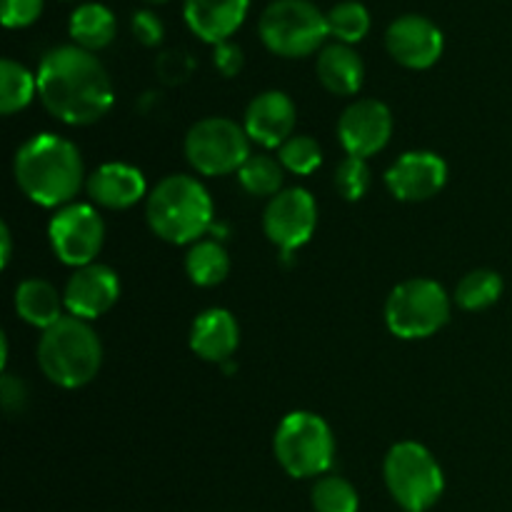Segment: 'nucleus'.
I'll return each mask as SVG.
<instances>
[{
	"label": "nucleus",
	"mask_w": 512,
	"mask_h": 512,
	"mask_svg": "<svg viewBox=\"0 0 512 512\" xmlns=\"http://www.w3.org/2000/svg\"><path fill=\"white\" fill-rule=\"evenodd\" d=\"M250 0H183V20L190 33L208 45L225 43L245 23Z\"/></svg>",
	"instance_id": "nucleus-17"
},
{
	"label": "nucleus",
	"mask_w": 512,
	"mask_h": 512,
	"mask_svg": "<svg viewBox=\"0 0 512 512\" xmlns=\"http://www.w3.org/2000/svg\"><path fill=\"white\" fill-rule=\"evenodd\" d=\"M38 365L53 385L78 390L100 373L103 345L88 320L63 315L40 335Z\"/></svg>",
	"instance_id": "nucleus-4"
},
{
	"label": "nucleus",
	"mask_w": 512,
	"mask_h": 512,
	"mask_svg": "<svg viewBox=\"0 0 512 512\" xmlns=\"http://www.w3.org/2000/svg\"><path fill=\"white\" fill-rule=\"evenodd\" d=\"M120 298V278L110 265L90 263L78 268L63 288V303L68 315L80 320H95L108 313Z\"/></svg>",
	"instance_id": "nucleus-15"
},
{
	"label": "nucleus",
	"mask_w": 512,
	"mask_h": 512,
	"mask_svg": "<svg viewBox=\"0 0 512 512\" xmlns=\"http://www.w3.org/2000/svg\"><path fill=\"white\" fill-rule=\"evenodd\" d=\"M298 110L283 90H265L258 93L245 108L243 128L248 133L250 143H258L263 148H280L285 140L293 138Z\"/></svg>",
	"instance_id": "nucleus-16"
},
{
	"label": "nucleus",
	"mask_w": 512,
	"mask_h": 512,
	"mask_svg": "<svg viewBox=\"0 0 512 512\" xmlns=\"http://www.w3.org/2000/svg\"><path fill=\"white\" fill-rule=\"evenodd\" d=\"M403 512H405V510H403Z\"/></svg>",
	"instance_id": "nucleus-39"
},
{
	"label": "nucleus",
	"mask_w": 512,
	"mask_h": 512,
	"mask_svg": "<svg viewBox=\"0 0 512 512\" xmlns=\"http://www.w3.org/2000/svg\"><path fill=\"white\" fill-rule=\"evenodd\" d=\"M213 65L220 75H225V78H235L245 65L243 48H240L238 43H233V40L213 45Z\"/></svg>",
	"instance_id": "nucleus-33"
},
{
	"label": "nucleus",
	"mask_w": 512,
	"mask_h": 512,
	"mask_svg": "<svg viewBox=\"0 0 512 512\" xmlns=\"http://www.w3.org/2000/svg\"><path fill=\"white\" fill-rule=\"evenodd\" d=\"M193 68V60H190L188 53H180V50H168L158 58V73L163 75L170 83H178V80H185V75Z\"/></svg>",
	"instance_id": "nucleus-35"
},
{
	"label": "nucleus",
	"mask_w": 512,
	"mask_h": 512,
	"mask_svg": "<svg viewBox=\"0 0 512 512\" xmlns=\"http://www.w3.org/2000/svg\"><path fill=\"white\" fill-rule=\"evenodd\" d=\"M385 50L408 70H428L443 58L445 35L430 18L405 13L385 30Z\"/></svg>",
	"instance_id": "nucleus-12"
},
{
	"label": "nucleus",
	"mask_w": 512,
	"mask_h": 512,
	"mask_svg": "<svg viewBox=\"0 0 512 512\" xmlns=\"http://www.w3.org/2000/svg\"><path fill=\"white\" fill-rule=\"evenodd\" d=\"M450 320V298L430 278H410L395 285L385 300V325L400 340H423L445 328Z\"/></svg>",
	"instance_id": "nucleus-8"
},
{
	"label": "nucleus",
	"mask_w": 512,
	"mask_h": 512,
	"mask_svg": "<svg viewBox=\"0 0 512 512\" xmlns=\"http://www.w3.org/2000/svg\"><path fill=\"white\" fill-rule=\"evenodd\" d=\"M45 0H0V20L8 30H23L38 23Z\"/></svg>",
	"instance_id": "nucleus-31"
},
{
	"label": "nucleus",
	"mask_w": 512,
	"mask_h": 512,
	"mask_svg": "<svg viewBox=\"0 0 512 512\" xmlns=\"http://www.w3.org/2000/svg\"><path fill=\"white\" fill-rule=\"evenodd\" d=\"M0 345H3V355H0V368L5 370V365H8V338H5V335H0Z\"/></svg>",
	"instance_id": "nucleus-37"
},
{
	"label": "nucleus",
	"mask_w": 512,
	"mask_h": 512,
	"mask_svg": "<svg viewBox=\"0 0 512 512\" xmlns=\"http://www.w3.org/2000/svg\"><path fill=\"white\" fill-rule=\"evenodd\" d=\"M503 288V278L495 270H470L460 280L458 288H455V303H458V308L468 310V313H480V310H488L490 305L498 303L500 295H503Z\"/></svg>",
	"instance_id": "nucleus-26"
},
{
	"label": "nucleus",
	"mask_w": 512,
	"mask_h": 512,
	"mask_svg": "<svg viewBox=\"0 0 512 512\" xmlns=\"http://www.w3.org/2000/svg\"><path fill=\"white\" fill-rule=\"evenodd\" d=\"M445 183L448 163L433 150H410L385 170V185L400 203H423L435 198Z\"/></svg>",
	"instance_id": "nucleus-14"
},
{
	"label": "nucleus",
	"mask_w": 512,
	"mask_h": 512,
	"mask_svg": "<svg viewBox=\"0 0 512 512\" xmlns=\"http://www.w3.org/2000/svg\"><path fill=\"white\" fill-rule=\"evenodd\" d=\"M238 183L253 198H275L283 190L285 168L280 165L278 158L265 153L250 155L238 170Z\"/></svg>",
	"instance_id": "nucleus-25"
},
{
	"label": "nucleus",
	"mask_w": 512,
	"mask_h": 512,
	"mask_svg": "<svg viewBox=\"0 0 512 512\" xmlns=\"http://www.w3.org/2000/svg\"><path fill=\"white\" fill-rule=\"evenodd\" d=\"M15 313L20 315V320H25L28 325L40 330H48L50 325L58 323L63 318V295L55 290V285H50L43 278H28L15 288Z\"/></svg>",
	"instance_id": "nucleus-21"
},
{
	"label": "nucleus",
	"mask_w": 512,
	"mask_h": 512,
	"mask_svg": "<svg viewBox=\"0 0 512 512\" xmlns=\"http://www.w3.org/2000/svg\"><path fill=\"white\" fill-rule=\"evenodd\" d=\"M13 175L30 203L58 210L73 203L88 180L78 145L55 133L25 140L15 153Z\"/></svg>",
	"instance_id": "nucleus-2"
},
{
	"label": "nucleus",
	"mask_w": 512,
	"mask_h": 512,
	"mask_svg": "<svg viewBox=\"0 0 512 512\" xmlns=\"http://www.w3.org/2000/svg\"><path fill=\"white\" fill-rule=\"evenodd\" d=\"M278 160L288 173L313 175L323 163V148L310 135H293L278 148Z\"/></svg>",
	"instance_id": "nucleus-29"
},
{
	"label": "nucleus",
	"mask_w": 512,
	"mask_h": 512,
	"mask_svg": "<svg viewBox=\"0 0 512 512\" xmlns=\"http://www.w3.org/2000/svg\"><path fill=\"white\" fill-rule=\"evenodd\" d=\"M130 33L145 48H158L165 38V23L160 20V15L155 10L140 8L130 18Z\"/></svg>",
	"instance_id": "nucleus-32"
},
{
	"label": "nucleus",
	"mask_w": 512,
	"mask_h": 512,
	"mask_svg": "<svg viewBox=\"0 0 512 512\" xmlns=\"http://www.w3.org/2000/svg\"><path fill=\"white\" fill-rule=\"evenodd\" d=\"M315 512H358L360 498L353 485L340 475H323L310 490Z\"/></svg>",
	"instance_id": "nucleus-28"
},
{
	"label": "nucleus",
	"mask_w": 512,
	"mask_h": 512,
	"mask_svg": "<svg viewBox=\"0 0 512 512\" xmlns=\"http://www.w3.org/2000/svg\"><path fill=\"white\" fill-rule=\"evenodd\" d=\"M68 33L73 38V45L98 53V50L108 48L118 35V18L103 3H80L70 13Z\"/></svg>",
	"instance_id": "nucleus-22"
},
{
	"label": "nucleus",
	"mask_w": 512,
	"mask_h": 512,
	"mask_svg": "<svg viewBox=\"0 0 512 512\" xmlns=\"http://www.w3.org/2000/svg\"><path fill=\"white\" fill-rule=\"evenodd\" d=\"M143 3H148V5H160V3H168V0H143Z\"/></svg>",
	"instance_id": "nucleus-38"
},
{
	"label": "nucleus",
	"mask_w": 512,
	"mask_h": 512,
	"mask_svg": "<svg viewBox=\"0 0 512 512\" xmlns=\"http://www.w3.org/2000/svg\"><path fill=\"white\" fill-rule=\"evenodd\" d=\"M273 453L290 478H323L335 458L333 428L320 415L295 410L280 420Z\"/></svg>",
	"instance_id": "nucleus-6"
},
{
	"label": "nucleus",
	"mask_w": 512,
	"mask_h": 512,
	"mask_svg": "<svg viewBox=\"0 0 512 512\" xmlns=\"http://www.w3.org/2000/svg\"><path fill=\"white\" fill-rule=\"evenodd\" d=\"M265 48L280 58H308L328 45V15L313 0H273L258 20Z\"/></svg>",
	"instance_id": "nucleus-5"
},
{
	"label": "nucleus",
	"mask_w": 512,
	"mask_h": 512,
	"mask_svg": "<svg viewBox=\"0 0 512 512\" xmlns=\"http://www.w3.org/2000/svg\"><path fill=\"white\" fill-rule=\"evenodd\" d=\"M185 158L200 175L218 178V175L238 173L250 158V138L240 123L230 118H203L185 135Z\"/></svg>",
	"instance_id": "nucleus-9"
},
{
	"label": "nucleus",
	"mask_w": 512,
	"mask_h": 512,
	"mask_svg": "<svg viewBox=\"0 0 512 512\" xmlns=\"http://www.w3.org/2000/svg\"><path fill=\"white\" fill-rule=\"evenodd\" d=\"M38 98L65 125H93L110 113L115 100L108 68L90 50L55 45L40 58Z\"/></svg>",
	"instance_id": "nucleus-1"
},
{
	"label": "nucleus",
	"mask_w": 512,
	"mask_h": 512,
	"mask_svg": "<svg viewBox=\"0 0 512 512\" xmlns=\"http://www.w3.org/2000/svg\"><path fill=\"white\" fill-rule=\"evenodd\" d=\"M90 200L105 210H128L138 205L148 193L145 175L128 163H103L85 180Z\"/></svg>",
	"instance_id": "nucleus-18"
},
{
	"label": "nucleus",
	"mask_w": 512,
	"mask_h": 512,
	"mask_svg": "<svg viewBox=\"0 0 512 512\" xmlns=\"http://www.w3.org/2000/svg\"><path fill=\"white\" fill-rule=\"evenodd\" d=\"M0 395H3V408L8 415L23 413L25 405H28V385L10 373H3V380H0Z\"/></svg>",
	"instance_id": "nucleus-34"
},
{
	"label": "nucleus",
	"mask_w": 512,
	"mask_h": 512,
	"mask_svg": "<svg viewBox=\"0 0 512 512\" xmlns=\"http://www.w3.org/2000/svg\"><path fill=\"white\" fill-rule=\"evenodd\" d=\"M213 198L193 175H168L145 198V220L160 240L193 245L213 228Z\"/></svg>",
	"instance_id": "nucleus-3"
},
{
	"label": "nucleus",
	"mask_w": 512,
	"mask_h": 512,
	"mask_svg": "<svg viewBox=\"0 0 512 512\" xmlns=\"http://www.w3.org/2000/svg\"><path fill=\"white\" fill-rule=\"evenodd\" d=\"M315 73L328 93L348 98L363 88L365 63L353 45L328 43L315 58Z\"/></svg>",
	"instance_id": "nucleus-20"
},
{
	"label": "nucleus",
	"mask_w": 512,
	"mask_h": 512,
	"mask_svg": "<svg viewBox=\"0 0 512 512\" xmlns=\"http://www.w3.org/2000/svg\"><path fill=\"white\" fill-rule=\"evenodd\" d=\"M48 240L55 258L70 268L95 263L105 243V223L93 205L70 203L48 223Z\"/></svg>",
	"instance_id": "nucleus-10"
},
{
	"label": "nucleus",
	"mask_w": 512,
	"mask_h": 512,
	"mask_svg": "<svg viewBox=\"0 0 512 512\" xmlns=\"http://www.w3.org/2000/svg\"><path fill=\"white\" fill-rule=\"evenodd\" d=\"M240 345V325L225 308H208L190 325V350L208 363H228Z\"/></svg>",
	"instance_id": "nucleus-19"
},
{
	"label": "nucleus",
	"mask_w": 512,
	"mask_h": 512,
	"mask_svg": "<svg viewBox=\"0 0 512 512\" xmlns=\"http://www.w3.org/2000/svg\"><path fill=\"white\" fill-rule=\"evenodd\" d=\"M370 183H373V175H370L368 160L363 158H350L348 155L335 170V188L348 203L363 200L368 195Z\"/></svg>",
	"instance_id": "nucleus-30"
},
{
	"label": "nucleus",
	"mask_w": 512,
	"mask_h": 512,
	"mask_svg": "<svg viewBox=\"0 0 512 512\" xmlns=\"http://www.w3.org/2000/svg\"><path fill=\"white\" fill-rule=\"evenodd\" d=\"M315 228H318V205L305 188L280 190L265 205V238L280 250L283 260H290L295 250L308 245Z\"/></svg>",
	"instance_id": "nucleus-11"
},
{
	"label": "nucleus",
	"mask_w": 512,
	"mask_h": 512,
	"mask_svg": "<svg viewBox=\"0 0 512 512\" xmlns=\"http://www.w3.org/2000/svg\"><path fill=\"white\" fill-rule=\"evenodd\" d=\"M325 15H328L330 38H333L335 43H360V40L368 38L370 25H373L370 10L365 8L360 0H340V3H335Z\"/></svg>",
	"instance_id": "nucleus-27"
},
{
	"label": "nucleus",
	"mask_w": 512,
	"mask_h": 512,
	"mask_svg": "<svg viewBox=\"0 0 512 512\" xmlns=\"http://www.w3.org/2000/svg\"><path fill=\"white\" fill-rule=\"evenodd\" d=\"M385 488L405 512L433 508L445 490V475L435 455L415 440L393 445L383 463Z\"/></svg>",
	"instance_id": "nucleus-7"
},
{
	"label": "nucleus",
	"mask_w": 512,
	"mask_h": 512,
	"mask_svg": "<svg viewBox=\"0 0 512 512\" xmlns=\"http://www.w3.org/2000/svg\"><path fill=\"white\" fill-rule=\"evenodd\" d=\"M185 273H188L190 283L198 288H215L223 283L230 273V258L225 245L210 238L190 245L188 255H185Z\"/></svg>",
	"instance_id": "nucleus-23"
},
{
	"label": "nucleus",
	"mask_w": 512,
	"mask_h": 512,
	"mask_svg": "<svg viewBox=\"0 0 512 512\" xmlns=\"http://www.w3.org/2000/svg\"><path fill=\"white\" fill-rule=\"evenodd\" d=\"M38 95V78L13 58L0 60V113L13 115L28 108Z\"/></svg>",
	"instance_id": "nucleus-24"
},
{
	"label": "nucleus",
	"mask_w": 512,
	"mask_h": 512,
	"mask_svg": "<svg viewBox=\"0 0 512 512\" xmlns=\"http://www.w3.org/2000/svg\"><path fill=\"white\" fill-rule=\"evenodd\" d=\"M393 138V113L385 103L363 98L350 103L338 120V140L350 158H373Z\"/></svg>",
	"instance_id": "nucleus-13"
},
{
	"label": "nucleus",
	"mask_w": 512,
	"mask_h": 512,
	"mask_svg": "<svg viewBox=\"0 0 512 512\" xmlns=\"http://www.w3.org/2000/svg\"><path fill=\"white\" fill-rule=\"evenodd\" d=\"M0 245H3V253H0V265L8 268L10 255H13V235H10L8 223H0Z\"/></svg>",
	"instance_id": "nucleus-36"
}]
</instances>
